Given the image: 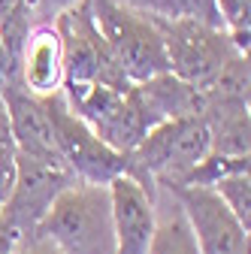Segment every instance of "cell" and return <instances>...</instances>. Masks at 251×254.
Here are the masks:
<instances>
[{
	"mask_svg": "<svg viewBox=\"0 0 251 254\" xmlns=\"http://www.w3.org/2000/svg\"><path fill=\"white\" fill-rule=\"evenodd\" d=\"M21 3H24V15L30 24H49L79 0H21Z\"/></svg>",
	"mask_w": 251,
	"mask_h": 254,
	"instance_id": "cell-18",
	"label": "cell"
},
{
	"mask_svg": "<svg viewBox=\"0 0 251 254\" xmlns=\"http://www.w3.org/2000/svg\"><path fill=\"white\" fill-rule=\"evenodd\" d=\"M55 27L61 34V46H64V85H61L64 97L82 94L91 85H109L118 91L133 85L118 70L88 0H79L70 9H64L55 18Z\"/></svg>",
	"mask_w": 251,
	"mask_h": 254,
	"instance_id": "cell-3",
	"label": "cell"
},
{
	"mask_svg": "<svg viewBox=\"0 0 251 254\" xmlns=\"http://www.w3.org/2000/svg\"><path fill=\"white\" fill-rule=\"evenodd\" d=\"M88 3L118 70L130 82H145L170 70L161 30L148 12L121 0H88Z\"/></svg>",
	"mask_w": 251,
	"mask_h": 254,
	"instance_id": "cell-2",
	"label": "cell"
},
{
	"mask_svg": "<svg viewBox=\"0 0 251 254\" xmlns=\"http://www.w3.org/2000/svg\"><path fill=\"white\" fill-rule=\"evenodd\" d=\"M37 230L64 254H115L109 188L85 182L70 185L58 194Z\"/></svg>",
	"mask_w": 251,
	"mask_h": 254,
	"instance_id": "cell-1",
	"label": "cell"
},
{
	"mask_svg": "<svg viewBox=\"0 0 251 254\" xmlns=\"http://www.w3.org/2000/svg\"><path fill=\"white\" fill-rule=\"evenodd\" d=\"M0 97L6 103L9 115V130L15 139V151L40 157V161L64 164V157L58 151L52 118H49V100L30 94L18 79H9L0 85Z\"/></svg>",
	"mask_w": 251,
	"mask_h": 254,
	"instance_id": "cell-10",
	"label": "cell"
},
{
	"mask_svg": "<svg viewBox=\"0 0 251 254\" xmlns=\"http://www.w3.org/2000/svg\"><path fill=\"white\" fill-rule=\"evenodd\" d=\"M106 188H109L115 254H148V242L154 224H158V197H151L130 176H118Z\"/></svg>",
	"mask_w": 251,
	"mask_h": 254,
	"instance_id": "cell-9",
	"label": "cell"
},
{
	"mask_svg": "<svg viewBox=\"0 0 251 254\" xmlns=\"http://www.w3.org/2000/svg\"><path fill=\"white\" fill-rule=\"evenodd\" d=\"M251 167V154H218V151H209L203 161L185 176L182 185H203V188H212L218 179H224L230 173H242Z\"/></svg>",
	"mask_w": 251,
	"mask_h": 254,
	"instance_id": "cell-15",
	"label": "cell"
},
{
	"mask_svg": "<svg viewBox=\"0 0 251 254\" xmlns=\"http://www.w3.org/2000/svg\"><path fill=\"white\" fill-rule=\"evenodd\" d=\"M151 21L161 30L170 73L200 91H206L218 79V73L224 70V64L233 55H242L230 43L224 27H212L191 18H161V15H151Z\"/></svg>",
	"mask_w": 251,
	"mask_h": 254,
	"instance_id": "cell-4",
	"label": "cell"
},
{
	"mask_svg": "<svg viewBox=\"0 0 251 254\" xmlns=\"http://www.w3.org/2000/svg\"><path fill=\"white\" fill-rule=\"evenodd\" d=\"M46 100H49V118H52V130H55L58 151H61V157H64V164L70 167V173L76 176V182L109 185L118 176H127L130 157L124 154V151H115L112 145H106L67 106L64 94L55 91V94H49Z\"/></svg>",
	"mask_w": 251,
	"mask_h": 254,
	"instance_id": "cell-5",
	"label": "cell"
},
{
	"mask_svg": "<svg viewBox=\"0 0 251 254\" xmlns=\"http://www.w3.org/2000/svg\"><path fill=\"white\" fill-rule=\"evenodd\" d=\"M130 6L161 18H191L212 27H224L215 0H130Z\"/></svg>",
	"mask_w": 251,
	"mask_h": 254,
	"instance_id": "cell-14",
	"label": "cell"
},
{
	"mask_svg": "<svg viewBox=\"0 0 251 254\" xmlns=\"http://www.w3.org/2000/svg\"><path fill=\"white\" fill-rule=\"evenodd\" d=\"M136 97L142 100L145 112L151 115L154 124L167 118H188V115H203V91L182 82L179 76L158 73L145 82H133Z\"/></svg>",
	"mask_w": 251,
	"mask_h": 254,
	"instance_id": "cell-12",
	"label": "cell"
},
{
	"mask_svg": "<svg viewBox=\"0 0 251 254\" xmlns=\"http://www.w3.org/2000/svg\"><path fill=\"white\" fill-rule=\"evenodd\" d=\"M18 82L37 97H49V94L61 91V85H64V46H61L55 21L27 27L18 49Z\"/></svg>",
	"mask_w": 251,
	"mask_h": 254,
	"instance_id": "cell-11",
	"label": "cell"
},
{
	"mask_svg": "<svg viewBox=\"0 0 251 254\" xmlns=\"http://www.w3.org/2000/svg\"><path fill=\"white\" fill-rule=\"evenodd\" d=\"M21 239V233H18V227L12 224V221L0 212V254H12L15 251V242Z\"/></svg>",
	"mask_w": 251,
	"mask_h": 254,
	"instance_id": "cell-20",
	"label": "cell"
},
{
	"mask_svg": "<svg viewBox=\"0 0 251 254\" xmlns=\"http://www.w3.org/2000/svg\"><path fill=\"white\" fill-rule=\"evenodd\" d=\"M212 190L227 203V209L239 218V224L245 230H251V176H248V170L218 179L212 185Z\"/></svg>",
	"mask_w": 251,
	"mask_h": 254,
	"instance_id": "cell-16",
	"label": "cell"
},
{
	"mask_svg": "<svg viewBox=\"0 0 251 254\" xmlns=\"http://www.w3.org/2000/svg\"><path fill=\"white\" fill-rule=\"evenodd\" d=\"M176 200V197H173ZM148 254H200L197 236L188 224V218L182 212V206L176 203L170 215H164L154 224L151 242H148Z\"/></svg>",
	"mask_w": 251,
	"mask_h": 254,
	"instance_id": "cell-13",
	"label": "cell"
},
{
	"mask_svg": "<svg viewBox=\"0 0 251 254\" xmlns=\"http://www.w3.org/2000/svg\"><path fill=\"white\" fill-rule=\"evenodd\" d=\"M64 100L106 145H112L115 151H124V154L133 151L139 145V139L154 127L151 115L145 112L142 100L136 97L133 85L124 91L109 88V85H91L88 91L64 97Z\"/></svg>",
	"mask_w": 251,
	"mask_h": 254,
	"instance_id": "cell-6",
	"label": "cell"
},
{
	"mask_svg": "<svg viewBox=\"0 0 251 254\" xmlns=\"http://www.w3.org/2000/svg\"><path fill=\"white\" fill-rule=\"evenodd\" d=\"M70 185H76V176L70 173L67 164H52L15 151V182L9 190V200L0 212L18 227L21 236L34 233L37 224L46 218V212L52 209V203L58 200V194L67 190Z\"/></svg>",
	"mask_w": 251,
	"mask_h": 254,
	"instance_id": "cell-8",
	"label": "cell"
},
{
	"mask_svg": "<svg viewBox=\"0 0 251 254\" xmlns=\"http://www.w3.org/2000/svg\"><path fill=\"white\" fill-rule=\"evenodd\" d=\"M12 182H15V139H12V130H9L6 103L0 97V209L9 200Z\"/></svg>",
	"mask_w": 251,
	"mask_h": 254,
	"instance_id": "cell-17",
	"label": "cell"
},
{
	"mask_svg": "<svg viewBox=\"0 0 251 254\" xmlns=\"http://www.w3.org/2000/svg\"><path fill=\"white\" fill-rule=\"evenodd\" d=\"M182 206L191 224L200 254H251V230L239 224V218L227 209V203L203 185H173L167 188Z\"/></svg>",
	"mask_w": 251,
	"mask_h": 254,
	"instance_id": "cell-7",
	"label": "cell"
},
{
	"mask_svg": "<svg viewBox=\"0 0 251 254\" xmlns=\"http://www.w3.org/2000/svg\"><path fill=\"white\" fill-rule=\"evenodd\" d=\"M12 254H64L46 233L34 230V233H24L18 242H15V251Z\"/></svg>",
	"mask_w": 251,
	"mask_h": 254,
	"instance_id": "cell-19",
	"label": "cell"
}]
</instances>
